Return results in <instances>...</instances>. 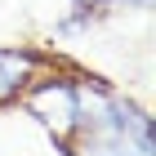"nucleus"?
Masks as SVG:
<instances>
[{
	"label": "nucleus",
	"mask_w": 156,
	"mask_h": 156,
	"mask_svg": "<svg viewBox=\"0 0 156 156\" xmlns=\"http://www.w3.org/2000/svg\"><path fill=\"white\" fill-rule=\"evenodd\" d=\"M112 5L107 0H67V13L58 18V36H80V31H89V27L98 23V18H107Z\"/></svg>",
	"instance_id": "7ed1b4c3"
},
{
	"label": "nucleus",
	"mask_w": 156,
	"mask_h": 156,
	"mask_svg": "<svg viewBox=\"0 0 156 156\" xmlns=\"http://www.w3.org/2000/svg\"><path fill=\"white\" fill-rule=\"evenodd\" d=\"M80 89H85V76L76 72H49V76H31L27 80V89L18 98H23L27 116H36V125L58 143V152L67 156V147H72L76 129H80Z\"/></svg>",
	"instance_id": "f257e3e1"
},
{
	"label": "nucleus",
	"mask_w": 156,
	"mask_h": 156,
	"mask_svg": "<svg viewBox=\"0 0 156 156\" xmlns=\"http://www.w3.org/2000/svg\"><path fill=\"white\" fill-rule=\"evenodd\" d=\"M36 67H40V54H31V49H0V107L27 89Z\"/></svg>",
	"instance_id": "f03ea898"
}]
</instances>
